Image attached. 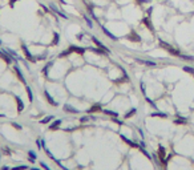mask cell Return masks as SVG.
<instances>
[{
  "label": "cell",
  "mask_w": 194,
  "mask_h": 170,
  "mask_svg": "<svg viewBox=\"0 0 194 170\" xmlns=\"http://www.w3.org/2000/svg\"><path fill=\"white\" fill-rule=\"evenodd\" d=\"M160 47L161 48H163V49H166L170 55H173V56H181V52L178 51V49H175V48H173L170 44H168V43H165L163 40H160Z\"/></svg>",
  "instance_id": "1"
},
{
  "label": "cell",
  "mask_w": 194,
  "mask_h": 170,
  "mask_svg": "<svg viewBox=\"0 0 194 170\" xmlns=\"http://www.w3.org/2000/svg\"><path fill=\"white\" fill-rule=\"evenodd\" d=\"M21 49H23V52H24V56L27 57L28 61H31V63H36V61H37V60H36V56H33L31 52H29L28 47H27L25 44H21Z\"/></svg>",
  "instance_id": "2"
},
{
  "label": "cell",
  "mask_w": 194,
  "mask_h": 170,
  "mask_svg": "<svg viewBox=\"0 0 194 170\" xmlns=\"http://www.w3.org/2000/svg\"><path fill=\"white\" fill-rule=\"evenodd\" d=\"M165 153H166V151H165V148H163V146L162 145H160V146H158V154H160V160H161V163H162V165H168V162H166V160H165Z\"/></svg>",
  "instance_id": "3"
},
{
  "label": "cell",
  "mask_w": 194,
  "mask_h": 170,
  "mask_svg": "<svg viewBox=\"0 0 194 170\" xmlns=\"http://www.w3.org/2000/svg\"><path fill=\"white\" fill-rule=\"evenodd\" d=\"M13 71H15V73H16V76H17V79H19L20 81L24 85H27V81H25V79H24V76H23V73H21V71H20V68H19V65H13Z\"/></svg>",
  "instance_id": "4"
},
{
  "label": "cell",
  "mask_w": 194,
  "mask_h": 170,
  "mask_svg": "<svg viewBox=\"0 0 194 170\" xmlns=\"http://www.w3.org/2000/svg\"><path fill=\"white\" fill-rule=\"evenodd\" d=\"M91 39H92V41L93 43H95L96 44V47H97V48H101V49H104V51H107L108 52V53H110V51H109V48H108V47H105L101 41H100V40L98 39H96L95 36H91Z\"/></svg>",
  "instance_id": "5"
},
{
  "label": "cell",
  "mask_w": 194,
  "mask_h": 170,
  "mask_svg": "<svg viewBox=\"0 0 194 170\" xmlns=\"http://www.w3.org/2000/svg\"><path fill=\"white\" fill-rule=\"evenodd\" d=\"M120 137L122 138V141L124 142H126L129 146H132V148H136V149H140V145L137 144V142H134V141H132V140H129V138H126L124 134H120Z\"/></svg>",
  "instance_id": "6"
},
{
  "label": "cell",
  "mask_w": 194,
  "mask_h": 170,
  "mask_svg": "<svg viewBox=\"0 0 194 170\" xmlns=\"http://www.w3.org/2000/svg\"><path fill=\"white\" fill-rule=\"evenodd\" d=\"M97 112H102V106H101V104L97 102V104H93L92 105V108L91 109H88V113L92 114V113H97Z\"/></svg>",
  "instance_id": "7"
},
{
  "label": "cell",
  "mask_w": 194,
  "mask_h": 170,
  "mask_svg": "<svg viewBox=\"0 0 194 170\" xmlns=\"http://www.w3.org/2000/svg\"><path fill=\"white\" fill-rule=\"evenodd\" d=\"M101 29H102V32L105 33V36H108L110 40H113V41H117V36H114L113 33H112L109 29H107V27H104V25H101Z\"/></svg>",
  "instance_id": "8"
},
{
  "label": "cell",
  "mask_w": 194,
  "mask_h": 170,
  "mask_svg": "<svg viewBox=\"0 0 194 170\" xmlns=\"http://www.w3.org/2000/svg\"><path fill=\"white\" fill-rule=\"evenodd\" d=\"M44 96H45V98H47V101H48L51 105H53V106H57V105H58V104H57V101H55V100H53V97H52V96L49 95V92L47 90V89L44 90Z\"/></svg>",
  "instance_id": "9"
},
{
  "label": "cell",
  "mask_w": 194,
  "mask_h": 170,
  "mask_svg": "<svg viewBox=\"0 0 194 170\" xmlns=\"http://www.w3.org/2000/svg\"><path fill=\"white\" fill-rule=\"evenodd\" d=\"M15 100H16V102H17V112L21 113L23 110H24V102L21 101V98L19 96H15Z\"/></svg>",
  "instance_id": "10"
},
{
  "label": "cell",
  "mask_w": 194,
  "mask_h": 170,
  "mask_svg": "<svg viewBox=\"0 0 194 170\" xmlns=\"http://www.w3.org/2000/svg\"><path fill=\"white\" fill-rule=\"evenodd\" d=\"M63 109H64V112H67V113H72V114L79 113V109H76V108H73V106H70V105H64Z\"/></svg>",
  "instance_id": "11"
},
{
  "label": "cell",
  "mask_w": 194,
  "mask_h": 170,
  "mask_svg": "<svg viewBox=\"0 0 194 170\" xmlns=\"http://www.w3.org/2000/svg\"><path fill=\"white\" fill-rule=\"evenodd\" d=\"M128 39L132 40V41H136V43H140V41H141V37L138 36L136 32H132L130 35H128Z\"/></svg>",
  "instance_id": "12"
},
{
  "label": "cell",
  "mask_w": 194,
  "mask_h": 170,
  "mask_svg": "<svg viewBox=\"0 0 194 170\" xmlns=\"http://www.w3.org/2000/svg\"><path fill=\"white\" fill-rule=\"evenodd\" d=\"M60 125H61V120H55L49 125V129H51V130H57V129L60 128Z\"/></svg>",
  "instance_id": "13"
},
{
  "label": "cell",
  "mask_w": 194,
  "mask_h": 170,
  "mask_svg": "<svg viewBox=\"0 0 194 170\" xmlns=\"http://www.w3.org/2000/svg\"><path fill=\"white\" fill-rule=\"evenodd\" d=\"M137 63L138 64H144V65H148V67H157V64L154 61H149V60H140V58H137Z\"/></svg>",
  "instance_id": "14"
},
{
  "label": "cell",
  "mask_w": 194,
  "mask_h": 170,
  "mask_svg": "<svg viewBox=\"0 0 194 170\" xmlns=\"http://www.w3.org/2000/svg\"><path fill=\"white\" fill-rule=\"evenodd\" d=\"M55 120V116H47L45 118H43V120H40V124H49L51 121H53Z\"/></svg>",
  "instance_id": "15"
},
{
  "label": "cell",
  "mask_w": 194,
  "mask_h": 170,
  "mask_svg": "<svg viewBox=\"0 0 194 170\" xmlns=\"http://www.w3.org/2000/svg\"><path fill=\"white\" fill-rule=\"evenodd\" d=\"M174 124H177V125H186L187 124V120L184 118V117H178L177 120H174Z\"/></svg>",
  "instance_id": "16"
},
{
  "label": "cell",
  "mask_w": 194,
  "mask_h": 170,
  "mask_svg": "<svg viewBox=\"0 0 194 170\" xmlns=\"http://www.w3.org/2000/svg\"><path fill=\"white\" fill-rule=\"evenodd\" d=\"M136 113H137V109H136V108H132L130 110H129V112H126V113H125L124 118H130V117H132V116H134Z\"/></svg>",
  "instance_id": "17"
},
{
  "label": "cell",
  "mask_w": 194,
  "mask_h": 170,
  "mask_svg": "<svg viewBox=\"0 0 194 170\" xmlns=\"http://www.w3.org/2000/svg\"><path fill=\"white\" fill-rule=\"evenodd\" d=\"M150 117H160V118H168V114L163 113V112H156V113H152Z\"/></svg>",
  "instance_id": "18"
},
{
  "label": "cell",
  "mask_w": 194,
  "mask_h": 170,
  "mask_svg": "<svg viewBox=\"0 0 194 170\" xmlns=\"http://www.w3.org/2000/svg\"><path fill=\"white\" fill-rule=\"evenodd\" d=\"M28 157H29V161H31L32 163L36 161V158H37V156H36V153L35 151H32V150H29L28 151Z\"/></svg>",
  "instance_id": "19"
},
{
  "label": "cell",
  "mask_w": 194,
  "mask_h": 170,
  "mask_svg": "<svg viewBox=\"0 0 194 170\" xmlns=\"http://www.w3.org/2000/svg\"><path fill=\"white\" fill-rule=\"evenodd\" d=\"M25 90H27V95H28V100L29 101H33V93H32V90H31V88H29L28 85H25Z\"/></svg>",
  "instance_id": "20"
},
{
  "label": "cell",
  "mask_w": 194,
  "mask_h": 170,
  "mask_svg": "<svg viewBox=\"0 0 194 170\" xmlns=\"http://www.w3.org/2000/svg\"><path fill=\"white\" fill-rule=\"evenodd\" d=\"M60 41V35L58 33H53V39H52V45H58Z\"/></svg>",
  "instance_id": "21"
},
{
  "label": "cell",
  "mask_w": 194,
  "mask_h": 170,
  "mask_svg": "<svg viewBox=\"0 0 194 170\" xmlns=\"http://www.w3.org/2000/svg\"><path fill=\"white\" fill-rule=\"evenodd\" d=\"M102 113H105V114H108V116H113V117H118V113H117V112H112V110H109V109H102Z\"/></svg>",
  "instance_id": "22"
},
{
  "label": "cell",
  "mask_w": 194,
  "mask_h": 170,
  "mask_svg": "<svg viewBox=\"0 0 194 170\" xmlns=\"http://www.w3.org/2000/svg\"><path fill=\"white\" fill-rule=\"evenodd\" d=\"M145 100H146V102H148V104L150 105V106H152V108H154V109H157V108H158V106H157V105H156V102H154V101H153V100H150V98H149L148 96H145Z\"/></svg>",
  "instance_id": "23"
},
{
  "label": "cell",
  "mask_w": 194,
  "mask_h": 170,
  "mask_svg": "<svg viewBox=\"0 0 194 170\" xmlns=\"http://www.w3.org/2000/svg\"><path fill=\"white\" fill-rule=\"evenodd\" d=\"M83 17H84V20L86 21V25L89 27V28H93V21L89 19V17H88L86 15H83Z\"/></svg>",
  "instance_id": "24"
},
{
  "label": "cell",
  "mask_w": 194,
  "mask_h": 170,
  "mask_svg": "<svg viewBox=\"0 0 194 170\" xmlns=\"http://www.w3.org/2000/svg\"><path fill=\"white\" fill-rule=\"evenodd\" d=\"M29 167H28V165H20V166H15V167H12L11 170H28Z\"/></svg>",
  "instance_id": "25"
},
{
  "label": "cell",
  "mask_w": 194,
  "mask_h": 170,
  "mask_svg": "<svg viewBox=\"0 0 194 170\" xmlns=\"http://www.w3.org/2000/svg\"><path fill=\"white\" fill-rule=\"evenodd\" d=\"M180 57H181V58H184V60H189V61H194V57H193V56H186V55H181Z\"/></svg>",
  "instance_id": "26"
},
{
  "label": "cell",
  "mask_w": 194,
  "mask_h": 170,
  "mask_svg": "<svg viewBox=\"0 0 194 170\" xmlns=\"http://www.w3.org/2000/svg\"><path fill=\"white\" fill-rule=\"evenodd\" d=\"M184 71H185V72H187V73H191V74H194V68H191V67H184Z\"/></svg>",
  "instance_id": "27"
},
{
  "label": "cell",
  "mask_w": 194,
  "mask_h": 170,
  "mask_svg": "<svg viewBox=\"0 0 194 170\" xmlns=\"http://www.w3.org/2000/svg\"><path fill=\"white\" fill-rule=\"evenodd\" d=\"M112 121H113V122H116V124H117V125H122V124H124V122H122L121 120H118V118H116V117H112Z\"/></svg>",
  "instance_id": "28"
},
{
  "label": "cell",
  "mask_w": 194,
  "mask_h": 170,
  "mask_svg": "<svg viewBox=\"0 0 194 170\" xmlns=\"http://www.w3.org/2000/svg\"><path fill=\"white\" fill-rule=\"evenodd\" d=\"M140 85H141V92L144 93V96H146V88H145V84L142 83V81H141V84H140Z\"/></svg>",
  "instance_id": "29"
},
{
  "label": "cell",
  "mask_w": 194,
  "mask_h": 170,
  "mask_svg": "<svg viewBox=\"0 0 194 170\" xmlns=\"http://www.w3.org/2000/svg\"><path fill=\"white\" fill-rule=\"evenodd\" d=\"M12 126L16 129V130H21V129H23V128H21V125H19L17 122H12Z\"/></svg>",
  "instance_id": "30"
},
{
  "label": "cell",
  "mask_w": 194,
  "mask_h": 170,
  "mask_svg": "<svg viewBox=\"0 0 194 170\" xmlns=\"http://www.w3.org/2000/svg\"><path fill=\"white\" fill-rule=\"evenodd\" d=\"M40 165H41V167H43L44 170H51V167H49L48 165H47L45 162H40Z\"/></svg>",
  "instance_id": "31"
},
{
  "label": "cell",
  "mask_w": 194,
  "mask_h": 170,
  "mask_svg": "<svg viewBox=\"0 0 194 170\" xmlns=\"http://www.w3.org/2000/svg\"><path fill=\"white\" fill-rule=\"evenodd\" d=\"M89 120H91V117H81V118H80V121L83 122V124H84V122H88Z\"/></svg>",
  "instance_id": "32"
},
{
  "label": "cell",
  "mask_w": 194,
  "mask_h": 170,
  "mask_svg": "<svg viewBox=\"0 0 194 170\" xmlns=\"http://www.w3.org/2000/svg\"><path fill=\"white\" fill-rule=\"evenodd\" d=\"M3 151H4V154H8V156L11 154V150H9V148H4V150H3Z\"/></svg>",
  "instance_id": "33"
},
{
  "label": "cell",
  "mask_w": 194,
  "mask_h": 170,
  "mask_svg": "<svg viewBox=\"0 0 194 170\" xmlns=\"http://www.w3.org/2000/svg\"><path fill=\"white\" fill-rule=\"evenodd\" d=\"M15 2H17V0H9V7H13V5H15Z\"/></svg>",
  "instance_id": "34"
},
{
  "label": "cell",
  "mask_w": 194,
  "mask_h": 170,
  "mask_svg": "<svg viewBox=\"0 0 194 170\" xmlns=\"http://www.w3.org/2000/svg\"><path fill=\"white\" fill-rule=\"evenodd\" d=\"M0 170H11V167H9V166H3Z\"/></svg>",
  "instance_id": "35"
},
{
  "label": "cell",
  "mask_w": 194,
  "mask_h": 170,
  "mask_svg": "<svg viewBox=\"0 0 194 170\" xmlns=\"http://www.w3.org/2000/svg\"><path fill=\"white\" fill-rule=\"evenodd\" d=\"M138 133L141 134V137H142V138H144V133H142V130H141V129H138Z\"/></svg>",
  "instance_id": "36"
},
{
  "label": "cell",
  "mask_w": 194,
  "mask_h": 170,
  "mask_svg": "<svg viewBox=\"0 0 194 170\" xmlns=\"http://www.w3.org/2000/svg\"><path fill=\"white\" fill-rule=\"evenodd\" d=\"M31 170H40V169H37V167H31Z\"/></svg>",
  "instance_id": "37"
},
{
  "label": "cell",
  "mask_w": 194,
  "mask_h": 170,
  "mask_svg": "<svg viewBox=\"0 0 194 170\" xmlns=\"http://www.w3.org/2000/svg\"><path fill=\"white\" fill-rule=\"evenodd\" d=\"M0 117H5V114H3V113H0Z\"/></svg>",
  "instance_id": "38"
},
{
  "label": "cell",
  "mask_w": 194,
  "mask_h": 170,
  "mask_svg": "<svg viewBox=\"0 0 194 170\" xmlns=\"http://www.w3.org/2000/svg\"><path fill=\"white\" fill-rule=\"evenodd\" d=\"M2 44H3V43H2V40H0V45H2Z\"/></svg>",
  "instance_id": "39"
}]
</instances>
